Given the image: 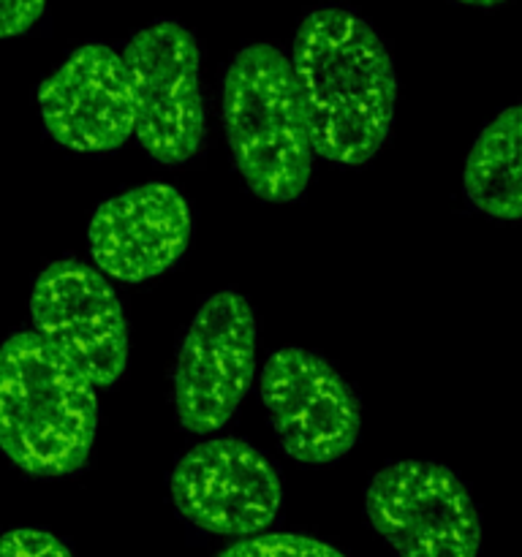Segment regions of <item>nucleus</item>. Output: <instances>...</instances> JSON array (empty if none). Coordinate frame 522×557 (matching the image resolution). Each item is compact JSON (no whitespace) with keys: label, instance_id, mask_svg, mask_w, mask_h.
Masks as SVG:
<instances>
[{"label":"nucleus","instance_id":"nucleus-5","mask_svg":"<svg viewBox=\"0 0 522 557\" xmlns=\"http://www.w3.org/2000/svg\"><path fill=\"white\" fill-rule=\"evenodd\" d=\"M364 511L397 557H478L482 517L451 468L402 460L368 484Z\"/></svg>","mask_w":522,"mask_h":557},{"label":"nucleus","instance_id":"nucleus-11","mask_svg":"<svg viewBox=\"0 0 522 557\" xmlns=\"http://www.w3.org/2000/svg\"><path fill=\"white\" fill-rule=\"evenodd\" d=\"M87 237L103 275L125 283L150 281L174 267L188 248V201L166 183L139 185L103 201Z\"/></svg>","mask_w":522,"mask_h":557},{"label":"nucleus","instance_id":"nucleus-8","mask_svg":"<svg viewBox=\"0 0 522 557\" xmlns=\"http://www.w3.org/2000/svg\"><path fill=\"white\" fill-rule=\"evenodd\" d=\"M38 335L92 386H112L128 362V324L107 277L76 259L52 261L30 294Z\"/></svg>","mask_w":522,"mask_h":557},{"label":"nucleus","instance_id":"nucleus-4","mask_svg":"<svg viewBox=\"0 0 522 557\" xmlns=\"http://www.w3.org/2000/svg\"><path fill=\"white\" fill-rule=\"evenodd\" d=\"M134 134L158 163H185L204 141L201 52L188 27L161 20L123 49Z\"/></svg>","mask_w":522,"mask_h":557},{"label":"nucleus","instance_id":"nucleus-7","mask_svg":"<svg viewBox=\"0 0 522 557\" xmlns=\"http://www.w3.org/2000/svg\"><path fill=\"white\" fill-rule=\"evenodd\" d=\"M261 403L281 449L304 466L343 460L362 430V408L348 381L324 357L297 346L266 359Z\"/></svg>","mask_w":522,"mask_h":557},{"label":"nucleus","instance_id":"nucleus-14","mask_svg":"<svg viewBox=\"0 0 522 557\" xmlns=\"http://www.w3.org/2000/svg\"><path fill=\"white\" fill-rule=\"evenodd\" d=\"M0 557H74L60 539L36 528H20L0 536Z\"/></svg>","mask_w":522,"mask_h":557},{"label":"nucleus","instance_id":"nucleus-10","mask_svg":"<svg viewBox=\"0 0 522 557\" xmlns=\"http://www.w3.org/2000/svg\"><path fill=\"white\" fill-rule=\"evenodd\" d=\"M47 134L74 152H109L134 134V101L123 54L85 44L38 87Z\"/></svg>","mask_w":522,"mask_h":557},{"label":"nucleus","instance_id":"nucleus-12","mask_svg":"<svg viewBox=\"0 0 522 557\" xmlns=\"http://www.w3.org/2000/svg\"><path fill=\"white\" fill-rule=\"evenodd\" d=\"M465 196L484 215L522 218V103L504 109L473 141L462 174Z\"/></svg>","mask_w":522,"mask_h":557},{"label":"nucleus","instance_id":"nucleus-2","mask_svg":"<svg viewBox=\"0 0 522 557\" xmlns=\"http://www.w3.org/2000/svg\"><path fill=\"white\" fill-rule=\"evenodd\" d=\"M96 424L92 384L38 332L0 346V449L14 466L38 479L79 471Z\"/></svg>","mask_w":522,"mask_h":557},{"label":"nucleus","instance_id":"nucleus-15","mask_svg":"<svg viewBox=\"0 0 522 557\" xmlns=\"http://www.w3.org/2000/svg\"><path fill=\"white\" fill-rule=\"evenodd\" d=\"M47 0H0V38L22 36L44 16Z\"/></svg>","mask_w":522,"mask_h":557},{"label":"nucleus","instance_id":"nucleus-3","mask_svg":"<svg viewBox=\"0 0 522 557\" xmlns=\"http://www.w3.org/2000/svg\"><path fill=\"white\" fill-rule=\"evenodd\" d=\"M223 128L234 166L264 201H294L313 169V136L291 60L270 44L234 54L223 79Z\"/></svg>","mask_w":522,"mask_h":557},{"label":"nucleus","instance_id":"nucleus-6","mask_svg":"<svg viewBox=\"0 0 522 557\" xmlns=\"http://www.w3.org/2000/svg\"><path fill=\"white\" fill-rule=\"evenodd\" d=\"M256 375V315L237 292H217L190 321L174 368V408L188 433H215Z\"/></svg>","mask_w":522,"mask_h":557},{"label":"nucleus","instance_id":"nucleus-16","mask_svg":"<svg viewBox=\"0 0 522 557\" xmlns=\"http://www.w3.org/2000/svg\"><path fill=\"white\" fill-rule=\"evenodd\" d=\"M457 3H465V5H476V9H495V5L506 3V0H457Z\"/></svg>","mask_w":522,"mask_h":557},{"label":"nucleus","instance_id":"nucleus-1","mask_svg":"<svg viewBox=\"0 0 522 557\" xmlns=\"http://www.w3.org/2000/svg\"><path fill=\"white\" fill-rule=\"evenodd\" d=\"M291 69L308 112L315 156L370 161L395 120L397 76L378 33L346 9L310 11L297 27Z\"/></svg>","mask_w":522,"mask_h":557},{"label":"nucleus","instance_id":"nucleus-9","mask_svg":"<svg viewBox=\"0 0 522 557\" xmlns=\"http://www.w3.org/2000/svg\"><path fill=\"white\" fill-rule=\"evenodd\" d=\"M169 490L179 515L215 536H253L275 520L283 504L277 468L239 438L194 446L174 468Z\"/></svg>","mask_w":522,"mask_h":557},{"label":"nucleus","instance_id":"nucleus-13","mask_svg":"<svg viewBox=\"0 0 522 557\" xmlns=\"http://www.w3.org/2000/svg\"><path fill=\"white\" fill-rule=\"evenodd\" d=\"M215 557H346L319 539L299 536V533H270L232 544Z\"/></svg>","mask_w":522,"mask_h":557}]
</instances>
